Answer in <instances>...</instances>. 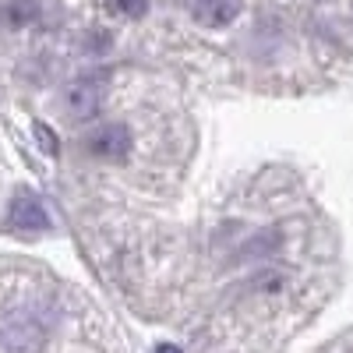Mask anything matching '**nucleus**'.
I'll list each match as a JSON object with an SVG mask.
<instances>
[{
	"instance_id": "nucleus-1",
	"label": "nucleus",
	"mask_w": 353,
	"mask_h": 353,
	"mask_svg": "<svg viewBox=\"0 0 353 353\" xmlns=\"http://www.w3.org/2000/svg\"><path fill=\"white\" fill-rule=\"evenodd\" d=\"M0 346L4 353H39L46 346V325L36 311H11L0 321Z\"/></svg>"
},
{
	"instance_id": "nucleus-2",
	"label": "nucleus",
	"mask_w": 353,
	"mask_h": 353,
	"mask_svg": "<svg viewBox=\"0 0 353 353\" xmlns=\"http://www.w3.org/2000/svg\"><path fill=\"white\" fill-rule=\"evenodd\" d=\"M8 226L14 233H25V237H36V233H46L53 226L50 212H46V205L39 201L36 191H28V188H18L8 201Z\"/></svg>"
},
{
	"instance_id": "nucleus-3",
	"label": "nucleus",
	"mask_w": 353,
	"mask_h": 353,
	"mask_svg": "<svg viewBox=\"0 0 353 353\" xmlns=\"http://www.w3.org/2000/svg\"><path fill=\"white\" fill-rule=\"evenodd\" d=\"M85 152L92 159H103V163H124L131 156V145H134V134L124 121H113V124H103L96 128L92 134H85Z\"/></svg>"
},
{
	"instance_id": "nucleus-4",
	"label": "nucleus",
	"mask_w": 353,
	"mask_h": 353,
	"mask_svg": "<svg viewBox=\"0 0 353 353\" xmlns=\"http://www.w3.org/2000/svg\"><path fill=\"white\" fill-rule=\"evenodd\" d=\"M64 110L74 121H96L99 110H103V81L92 78V74L71 81L68 92H64Z\"/></svg>"
},
{
	"instance_id": "nucleus-5",
	"label": "nucleus",
	"mask_w": 353,
	"mask_h": 353,
	"mask_svg": "<svg viewBox=\"0 0 353 353\" xmlns=\"http://www.w3.org/2000/svg\"><path fill=\"white\" fill-rule=\"evenodd\" d=\"M244 0H191V18L201 28H226L241 18Z\"/></svg>"
},
{
	"instance_id": "nucleus-6",
	"label": "nucleus",
	"mask_w": 353,
	"mask_h": 353,
	"mask_svg": "<svg viewBox=\"0 0 353 353\" xmlns=\"http://www.w3.org/2000/svg\"><path fill=\"white\" fill-rule=\"evenodd\" d=\"M39 14H43L39 0H8V4L0 8V25L4 28H28Z\"/></svg>"
},
{
	"instance_id": "nucleus-7",
	"label": "nucleus",
	"mask_w": 353,
	"mask_h": 353,
	"mask_svg": "<svg viewBox=\"0 0 353 353\" xmlns=\"http://www.w3.org/2000/svg\"><path fill=\"white\" fill-rule=\"evenodd\" d=\"M279 244H283L279 230H261V233H254V237L241 248V258H258V261H265V258H272V251H279Z\"/></svg>"
},
{
	"instance_id": "nucleus-8",
	"label": "nucleus",
	"mask_w": 353,
	"mask_h": 353,
	"mask_svg": "<svg viewBox=\"0 0 353 353\" xmlns=\"http://www.w3.org/2000/svg\"><path fill=\"white\" fill-rule=\"evenodd\" d=\"M110 8L121 18H128V21H141L145 14H149L152 0H110Z\"/></svg>"
},
{
	"instance_id": "nucleus-9",
	"label": "nucleus",
	"mask_w": 353,
	"mask_h": 353,
	"mask_svg": "<svg viewBox=\"0 0 353 353\" xmlns=\"http://www.w3.org/2000/svg\"><path fill=\"white\" fill-rule=\"evenodd\" d=\"M32 134H36L39 149H43L46 156H61V138H57V131H53V128H46L43 121H36V124H32Z\"/></svg>"
},
{
	"instance_id": "nucleus-10",
	"label": "nucleus",
	"mask_w": 353,
	"mask_h": 353,
	"mask_svg": "<svg viewBox=\"0 0 353 353\" xmlns=\"http://www.w3.org/2000/svg\"><path fill=\"white\" fill-rule=\"evenodd\" d=\"M286 283H290V279H286L283 272H261L258 279H251V286H261V290H272V293H276V290H283Z\"/></svg>"
},
{
	"instance_id": "nucleus-11",
	"label": "nucleus",
	"mask_w": 353,
	"mask_h": 353,
	"mask_svg": "<svg viewBox=\"0 0 353 353\" xmlns=\"http://www.w3.org/2000/svg\"><path fill=\"white\" fill-rule=\"evenodd\" d=\"M156 353H184V350L176 346V343H159V346H156Z\"/></svg>"
}]
</instances>
